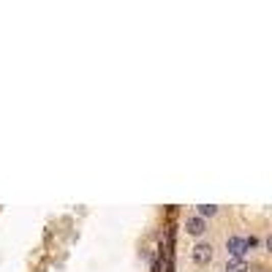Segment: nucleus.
<instances>
[{
	"mask_svg": "<svg viewBox=\"0 0 272 272\" xmlns=\"http://www.w3.org/2000/svg\"><path fill=\"white\" fill-rule=\"evenodd\" d=\"M226 251L231 253V259H242V256L248 253L245 237H229V239H226Z\"/></svg>",
	"mask_w": 272,
	"mask_h": 272,
	"instance_id": "obj_1",
	"label": "nucleus"
},
{
	"mask_svg": "<svg viewBox=\"0 0 272 272\" xmlns=\"http://www.w3.org/2000/svg\"><path fill=\"white\" fill-rule=\"evenodd\" d=\"M194 261L196 264H210L212 261V245L210 242H199L194 248Z\"/></svg>",
	"mask_w": 272,
	"mask_h": 272,
	"instance_id": "obj_2",
	"label": "nucleus"
},
{
	"mask_svg": "<svg viewBox=\"0 0 272 272\" xmlns=\"http://www.w3.org/2000/svg\"><path fill=\"white\" fill-rule=\"evenodd\" d=\"M204 229H207V223H204L202 218H196V215H194V218H188V221H185V231H188V234H194V237L204 234Z\"/></svg>",
	"mask_w": 272,
	"mask_h": 272,
	"instance_id": "obj_3",
	"label": "nucleus"
},
{
	"mask_svg": "<svg viewBox=\"0 0 272 272\" xmlns=\"http://www.w3.org/2000/svg\"><path fill=\"white\" fill-rule=\"evenodd\" d=\"M196 212H199L196 218H202V221H204V218H212V215L218 212V207H215V204H199V207H196Z\"/></svg>",
	"mask_w": 272,
	"mask_h": 272,
	"instance_id": "obj_4",
	"label": "nucleus"
},
{
	"mask_svg": "<svg viewBox=\"0 0 272 272\" xmlns=\"http://www.w3.org/2000/svg\"><path fill=\"white\" fill-rule=\"evenodd\" d=\"M226 272H248V267H245L242 259H229L226 261Z\"/></svg>",
	"mask_w": 272,
	"mask_h": 272,
	"instance_id": "obj_5",
	"label": "nucleus"
}]
</instances>
